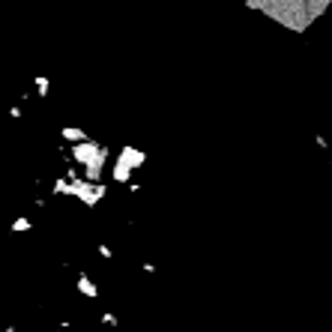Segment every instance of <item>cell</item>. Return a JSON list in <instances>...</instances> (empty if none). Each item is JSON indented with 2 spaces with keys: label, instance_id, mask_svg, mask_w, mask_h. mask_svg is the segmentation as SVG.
Here are the masks:
<instances>
[{
  "label": "cell",
  "instance_id": "cell-7",
  "mask_svg": "<svg viewBox=\"0 0 332 332\" xmlns=\"http://www.w3.org/2000/svg\"><path fill=\"white\" fill-rule=\"evenodd\" d=\"M6 114H9V120H21V117H24L21 105H9V108H6Z\"/></svg>",
  "mask_w": 332,
  "mask_h": 332
},
{
  "label": "cell",
  "instance_id": "cell-1",
  "mask_svg": "<svg viewBox=\"0 0 332 332\" xmlns=\"http://www.w3.org/2000/svg\"><path fill=\"white\" fill-rule=\"evenodd\" d=\"M141 165H147V153H141V150H135V147H123L120 153L114 156V162H111L108 177H111L114 183L126 186V183L135 177V171H138Z\"/></svg>",
  "mask_w": 332,
  "mask_h": 332
},
{
  "label": "cell",
  "instance_id": "cell-3",
  "mask_svg": "<svg viewBox=\"0 0 332 332\" xmlns=\"http://www.w3.org/2000/svg\"><path fill=\"white\" fill-rule=\"evenodd\" d=\"M60 138L69 141V144H78V141H87L90 135L84 129H75V126H60Z\"/></svg>",
  "mask_w": 332,
  "mask_h": 332
},
{
  "label": "cell",
  "instance_id": "cell-4",
  "mask_svg": "<svg viewBox=\"0 0 332 332\" xmlns=\"http://www.w3.org/2000/svg\"><path fill=\"white\" fill-rule=\"evenodd\" d=\"M9 230H12V233H30V230H33V219H30V216H15L12 225H9Z\"/></svg>",
  "mask_w": 332,
  "mask_h": 332
},
{
  "label": "cell",
  "instance_id": "cell-6",
  "mask_svg": "<svg viewBox=\"0 0 332 332\" xmlns=\"http://www.w3.org/2000/svg\"><path fill=\"white\" fill-rule=\"evenodd\" d=\"M96 255H99L102 261H111V258H114V248L105 245V243H99V245H96Z\"/></svg>",
  "mask_w": 332,
  "mask_h": 332
},
{
  "label": "cell",
  "instance_id": "cell-2",
  "mask_svg": "<svg viewBox=\"0 0 332 332\" xmlns=\"http://www.w3.org/2000/svg\"><path fill=\"white\" fill-rule=\"evenodd\" d=\"M75 287H78V294L87 299H99V284L90 279L87 272H78V279H75Z\"/></svg>",
  "mask_w": 332,
  "mask_h": 332
},
{
  "label": "cell",
  "instance_id": "cell-8",
  "mask_svg": "<svg viewBox=\"0 0 332 332\" xmlns=\"http://www.w3.org/2000/svg\"><path fill=\"white\" fill-rule=\"evenodd\" d=\"M102 323H105V326H117L120 320H117V315H114V311H102Z\"/></svg>",
  "mask_w": 332,
  "mask_h": 332
},
{
  "label": "cell",
  "instance_id": "cell-5",
  "mask_svg": "<svg viewBox=\"0 0 332 332\" xmlns=\"http://www.w3.org/2000/svg\"><path fill=\"white\" fill-rule=\"evenodd\" d=\"M33 87H36V93H39L42 99H48V93H51V78H45V75H36V78H33Z\"/></svg>",
  "mask_w": 332,
  "mask_h": 332
}]
</instances>
